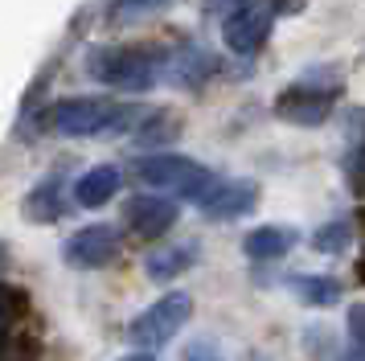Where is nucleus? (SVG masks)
I'll list each match as a JSON object with an SVG mask.
<instances>
[{
  "mask_svg": "<svg viewBox=\"0 0 365 361\" xmlns=\"http://www.w3.org/2000/svg\"><path fill=\"white\" fill-rule=\"evenodd\" d=\"M165 58L156 46L140 41V46H91L86 49L83 70L95 82L111 86V91H132V95H144L156 86V78L165 74Z\"/></svg>",
  "mask_w": 365,
  "mask_h": 361,
  "instance_id": "f257e3e1",
  "label": "nucleus"
},
{
  "mask_svg": "<svg viewBox=\"0 0 365 361\" xmlns=\"http://www.w3.org/2000/svg\"><path fill=\"white\" fill-rule=\"evenodd\" d=\"M132 119H144L140 107H123L115 98L103 95H78L62 98L50 107V128L70 140H86V136H107V131H123V123L132 128Z\"/></svg>",
  "mask_w": 365,
  "mask_h": 361,
  "instance_id": "f03ea898",
  "label": "nucleus"
},
{
  "mask_svg": "<svg viewBox=\"0 0 365 361\" xmlns=\"http://www.w3.org/2000/svg\"><path fill=\"white\" fill-rule=\"evenodd\" d=\"M135 177L144 180L148 189H173L177 197L193 201V205H205V197L217 189V180L205 164H197L193 156H181V152H152V156H140L135 161Z\"/></svg>",
  "mask_w": 365,
  "mask_h": 361,
  "instance_id": "7ed1b4c3",
  "label": "nucleus"
},
{
  "mask_svg": "<svg viewBox=\"0 0 365 361\" xmlns=\"http://www.w3.org/2000/svg\"><path fill=\"white\" fill-rule=\"evenodd\" d=\"M189 320H193V295L168 292V295H160L156 304H148V308L128 325V341L140 345V349H165Z\"/></svg>",
  "mask_w": 365,
  "mask_h": 361,
  "instance_id": "20e7f679",
  "label": "nucleus"
},
{
  "mask_svg": "<svg viewBox=\"0 0 365 361\" xmlns=\"http://www.w3.org/2000/svg\"><path fill=\"white\" fill-rule=\"evenodd\" d=\"M336 103H341V86H312L304 78L296 86L279 91L271 111L279 115L283 123H292V128H324L332 119Z\"/></svg>",
  "mask_w": 365,
  "mask_h": 361,
  "instance_id": "39448f33",
  "label": "nucleus"
},
{
  "mask_svg": "<svg viewBox=\"0 0 365 361\" xmlns=\"http://www.w3.org/2000/svg\"><path fill=\"white\" fill-rule=\"evenodd\" d=\"M123 255V234L107 222H95V226H83L78 234H70L62 243V263L74 267V271H103Z\"/></svg>",
  "mask_w": 365,
  "mask_h": 361,
  "instance_id": "423d86ee",
  "label": "nucleus"
},
{
  "mask_svg": "<svg viewBox=\"0 0 365 361\" xmlns=\"http://www.w3.org/2000/svg\"><path fill=\"white\" fill-rule=\"evenodd\" d=\"M271 25H275V9L267 0H250L242 13H234L226 25H222V37H226V49L247 58V54H259L271 37Z\"/></svg>",
  "mask_w": 365,
  "mask_h": 361,
  "instance_id": "0eeeda50",
  "label": "nucleus"
},
{
  "mask_svg": "<svg viewBox=\"0 0 365 361\" xmlns=\"http://www.w3.org/2000/svg\"><path fill=\"white\" fill-rule=\"evenodd\" d=\"M123 222H128V230L135 238L156 243V238H165L168 230L177 226V201L160 193H135L123 205Z\"/></svg>",
  "mask_w": 365,
  "mask_h": 361,
  "instance_id": "6e6552de",
  "label": "nucleus"
},
{
  "mask_svg": "<svg viewBox=\"0 0 365 361\" xmlns=\"http://www.w3.org/2000/svg\"><path fill=\"white\" fill-rule=\"evenodd\" d=\"M214 74H217V58L205 46H193V41L173 49L165 58V78L173 86H185V91H201Z\"/></svg>",
  "mask_w": 365,
  "mask_h": 361,
  "instance_id": "1a4fd4ad",
  "label": "nucleus"
},
{
  "mask_svg": "<svg viewBox=\"0 0 365 361\" xmlns=\"http://www.w3.org/2000/svg\"><path fill=\"white\" fill-rule=\"evenodd\" d=\"M255 205H259V185L247 177H234V180H217V189L205 197L201 213L210 222H234V218H247Z\"/></svg>",
  "mask_w": 365,
  "mask_h": 361,
  "instance_id": "9d476101",
  "label": "nucleus"
},
{
  "mask_svg": "<svg viewBox=\"0 0 365 361\" xmlns=\"http://www.w3.org/2000/svg\"><path fill=\"white\" fill-rule=\"evenodd\" d=\"M62 193H66V177H62V173L37 180L34 189H29V197L21 201V213H25L29 222H37V226H53V222H62V213H66Z\"/></svg>",
  "mask_w": 365,
  "mask_h": 361,
  "instance_id": "9b49d317",
  "label": "nucleus"
},
{
  "mask_svg": "<svg viewBox=\"0 0 365 361\" xmlns=\"http://www.w3.org/2000/svg\"><path fill=\"white\" fill-rule=\"evenodd\" d=\"M193 263H197V243L156 246L152 255H144V275H148L152 283H173V279H181Z\"/></svg>",
  "mask_w": 365,
  "mask_h": 361,
  "instance_id": "f8f14e48",
  "label": "nucleus"
},
{
  "mask_svg": "<svg viewBox=\"0 0 365 361\" xmlns=\"http://www.w3.org/2000/svg\"><path fill=\"white\" fill-rule=\"evenodd\" d=\"M70 189H74V205H83V210H103V205L119 193V168L115 164H95V168H86Z\"/></svg>",
  "mask_w": 365,
  "mask_h": 361,
  "instance_id": "ddd939ff",
  "label": "nucleus"
},
{
  "mask_svg": "<svg viewBox=\"0 0 365 361\" xmlns=\"http://www.w3.org/2000/svg\"><path fill=\"white\" fill-rule=\"evenodd\" d=\"M296 243H299V234L292 226H255L247 238H242V250H247V259H255V263H275Z\"/></svg>",
  "mask_w": 365,
  "mask_h": 361,
  "instance_id": "4468645a",
  "label": "nucleus"
},
{
  "mask_svg": "<svg viewBox=\"0 0 365 361\" xmlns=\"http://www.w3.org/2000/svg\"><path fill=\"white\" fill-rule=\"evenodd\" d=\"M287 288L296 292L299 304H308V308H332V304H341V279L336 275H312V271H299V275L287 279Z\"/></svg>",
  "mask_w": 365,
  "mask_h": 361,
  "instance_id": "2eb2a0df",
  "label": "nucleus"
},
{
  "mask_svg": "<svg viewBox=\"0 0 365 361\" xmlns=\"http://www.w3.org/2000/svg\"><path fill=\"white\" fill-rule=\"evenodd\" d=\"M353 238H357V218H332V222H324V226L312 234V246L320 250V255H345L349 246H353Z\"/></svg>",
  "mask_w": 365,
  "mask_h": 361,
  "instance_id": "dca6fc26",
  "label": "nucleus"
},
{
  "mask_svg": "<svg viewBox=\"0 0 365 361\" xmlns=\"http://www.w3.org/2000/svg\"><path fill=\"white\" fill-rule=\"evenodd\" d=\"M29 312H34V300L25 288L17 283H4L0 288V320H4V341H13V328L25 325L29 320Z\"/></svg>",
  "mask_w": 365,
  "mask_h": 361,
  "instance_id": "f3484780",
  "label": "nucleus"
},
{
  "mask_svg": "<svg viewBox=\"0 0 365 361\" xmlns=\"http://www.w3.org/2000/svg\"><path fill=\"white\" fill-rule=\"evenodd\" d=\"M177 136H181V115L177 111H152L148 123L135 136V144L140 148H165V144H173Z\"/></svg>",
  "mask_w": 365,
  "mask_h": 361,
  "instance_id": "a211bd4d",
  "label": "nucleus"
},
{
  "mask_svg": "<svg viewBox=\"0 0 365 361\" xmlns=\"http://www.w3.org/2000/svg\"><path fill=\"white\" fill-rule=\"evenodd\" d=\"M173 0H111V9H107V25H128V21H140V16H152L168 9Z\"/></svg>",
  "mask_w": 365,
  "mask_h": 361,
  "instance_id": "6ab92c4d",
  "label": "nucleus"
},
{
  "mask_svg": "<svg viewBox=\"0 0 365 361\" xmlns=\"http://www.w3.org/2000/svg\"><path fill=\"white\" fill-rule=\"evenodd\" d=\"M345 332H349L345 361H365V304H353V308H349Z\"/></svg>",
  "mask_w": 365,
  "mask_h": 361,
  "instance_id": "aec40b11",
  "label": "nucleus"
},
{
  "mask_svg": "<svg viewBox=\"0 0 365 361\" xmlns=\"http://www.w3.org/2000/svg\"><path fill=\"white\" fill-rule=\"evenodd\" d=\"M304 349L312 361H336V332L329 325H312L304 332Z\"/></svg>",
  "mask_w": 365,
  "mask_h": 361,
  "instance_id": "412c9836",
  "label": "nucleus"
},
{
  "mask_svg": "<svg viewBox=\"0 0 365 361\" xmlns=\"http://www.w3.org/2000/svg\"><path fill=\"white\" fill-rule=\"evenodd\" d=\"M345 180L353 193H365V140L349 144V156H345Z\"/></svg>",
  "mask_w": 365,
  "mask_h": 361,
  "instance_id": "4be33fe9",
  "label": "nucleus"
},
{
  "mask_svg": "<svg viewBox=\"0 0 365 361\" xmlns=\"http://www.w3.org/2000/svg\"><path fill=\"white\" fill-rule=\"evenodd\" d=\"M247 4H250V0H205V13H210V16H217V21L226 25V21H230L234 13H242Z\"/></svg>",
  "mask_w": 365,
  "mask_h": 361,
  "instance_id": "5701e85b",
  "label": "nucleus"
},
{
  "mask_svg": "<svg viewBox=\"0 0 365 361\" xmlns=\"http://www.w3.org/2000/svg\"><path fill=\"white\" fill-rule=\"evenodd\" d=\"M271 9H275V16H292V13H299L308 0H267Z\"/></svg>",
  "mask_w": 365,
  "mask_h": 361,
  "instance_id": "b1692460",
  "label": "nucleus"
},
{
  "mask_svg": "<svg viewBox=\"0 0 365 361\" xmlns=\"http://www.w3.org/2000/svg\"><path fill=\"white\" fill-rule=\"evenodd\" d=\"M357 238H361V255H365V210H357Z\"/></svg>",
  "mask_w": 365,
  "mask_h": 361,
  "instance_id": "393cba45",
  "label": "nucleus"
},
{
  "mask_svg": "<svg viewBox=\"0 0 365 361\" xmlns=\"http://www.w3.org/2000/svg\"><path fill=\"white\" fill-rule=\"evenodd\" d=\"M119 361H156V357H152V353H123Z\"/></svg>",
  "mask_w": 365,
  "mask_h": 361,
  "instance_id": "a878e982",
  "label": "nucleus"
},
{
  "mask_svg": "<svg viewBox=\"0 0 365 361\" xmlns=\"http://www.w3.org/2000/svg\"><path fill=\"white\" fill-rule=\"evenodd\" d=\"M189 361H205V349H189Z\"/></svg>",
  "mask_w": 365,
  "mask_h": 361,
  "instance_id": "bb28decb",
  "label": "nucleus"
}]
</instances>
